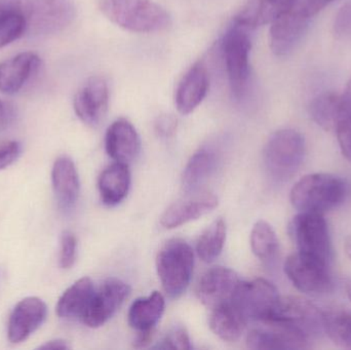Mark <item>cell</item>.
I'll return each instance as SVG.
<instances>
[{"instance_id":"1","label":"cell","mask_w":351,"mask_h":350,"mask_svg":"<svg viewBox=\"0 0 351 350\" xmlns=\"http://www.w3.org/2000/svg\"><path fill=\"white\" fill-rule=\"evenodd\" d=\"M348 193L346 181L335 175L315 173L293 186L291 203L301 213L324 214L341 205Z\"/></svg>"},{"instance_id":"2","label":"cell","mask_w":351,"mask_h":350,"mask_svg":"<svg viewBox=\"0 0 351 350\" xmlns=\"http://www.w3.org/2000/svg\"><path fill=\"white\" fill-rule=\"evenodd\" d=\"M100 8L111 22L131 32H160L172 24L166 8L154 0H100Z\"/></svg>"},{"instance_id":"3","label":"cell","mask_w":351,"mask_h":350,"mask_svg":"<svg viewBox=\"0 0 351 350\" xmlns=\"http://www.w3.org/2000/svg\"><path fill=\"white\" fill-rule=\"evenodd\" d=\"M194 254L191 247L180 238L164 245L156 257V269L165 292L171 298L183 295L193 273Z\"/></svg>"},{"instance_id":"4","label":"cell","mask_w":351,"mask_h":350,"mask_svg":"<svg viewBox=\"0 0 351 350\" xmlns=\"http://www.w3.org/2000/svg\"><path fill=\"white\" fill-rule=\"evenodd\" d=\"M305 155V139L296 129L276 132L264 149L266 168L274 178L288 180L296 174Z\"/></svg>"},{"instance_id":"5","label":"cell","mask_w":351,"mask_h":350,"mask_svg":"<svg viewBox=\"0 0 351 350\" xmlns=\"http://www.w3.org/2000/svg\"><path fill=\"white\" fill-rule=\"evenodd\" d=\"M249 30L233 23L222 39L223 58L233 96L243 98L249 84L250 53L252 42Z\"/></svg>"},{"instance_id":"6","label":"cell","mask_w":351,"mask_h":350,"mask_svg":"<svg viewBox=\"0 0 351 350\" xmlns=\"http://www.w3.org/2000/svg\"><path fill=\"white\" fill-rule=\"evenodd\" d=\"M290 234L298 253L329 264L332 245L324 215L300 212L291 222Z\"/></svg>"},{"instance_id":"7","label":"cell","mask_w":351,"mask_h":350,"mask_svg":"<svg viewBox=\"0 0 351 350\" xmlns=\"http://www.w3.org/2000/svg\"><path fill=\"white\" fill-rule=\"evenodd\" d=\"M75 18L71 0H31L26 16V33L47 36L67 28Z\"/></svg>"},{"instance_id":"8","label":"cell","mask_w":351,"mask_h":350,"mask_svg":"<svg viewBox=\"0 0 351 350\" xmlns=\"http://www.w3.org/2000/svg\"><path fill=\"white\" fill-rule=\"evenodd\" d=\"M285 273L299 291L305 294H327L333 289L329 264L295 253L287 258Z\"/></svg>"},{"instance_id":"9","label":"cell","mask_w":351,"mask_h":350,"mask_svg":"<svg viewBox=\"0 0 351 350\" xmlns=\"http://www.w3.org/2000/svg\"><path fill=\"white\" fill-rule=\"evenodd\" d=\"M280 294L270 282L263 279L241 282L232 302L249 322H263L274 314Z\"/></svg>"},{"instance_id":"10","label":"cell","mask_w":351,"mask_h":350,"mask_svg":"<svg viewBox=\"0 0 351 350\" xmlns=\"http://www.w3.org/2000/svg\"><path fill=\"white\" fill-rule=\"evenodd\" d=\"M260 326L247 336L249 349L258 350H293L307 349L308 337L296 327L280 321L259 322Z\"/></svg>"},{"instance_id":"11","label":"cell","mask_w":351,"mask_h":350,"mask_svg":"<svg viewBox=\"0 0 351 350\" xmlns=\"http://www.w3.org/2000/svg\"><path fill=\"white\" fill-rule=\"evenodd\" d=\"M131 289L125 282L109 279L95 290L92 300L82 316V322L90 328H99L106 324L123 305Z\"/></svg>"},{"instance_id":"12","label":"cell","mask_w":351,"mask_h":350,"mask_svg":"<svg viewBox=\"0 0 351 350\" xmlns=\"http://www.w3.org/2000/svg\"><path fill=\"white\" fill-rule=\"evenodd\" d=\"M268 320L292 325L302 331L308 338L323 331V312L308 300L296 296L280 297L274 314Z\"/></svg>"},{"instance_id":"13","label":"cell","mask_w":351,"mask_h":350,"mask_svg":"<svg viewBox=\"0 0 351 350\" xmlns=\"http://www.w3.org/2000/svg\"><path fill=\"white\" fill-rule=\"evenodd\" d=\"M73 106L82 123L98 125L108 111L109 88L105 78L92 76L86 79L74 97Z\"/></svg>"},{"instance_id":"14","label":"cell","mask_w":351,"mask_h":350,"mask_svg":"<svg viewBox=\"0 0 351 350\" xmlns=\"http://www.w3.org/2000/svg\"><path fill=\"white\" fill-rule=\"evenodd\" d=\"M309 16L297 10L280 12L270 24L269 45L272 53L284 57L300 42L308 26Z\"/></svg>"},{"instance_id":"15","label":"cell","mask_w":351,"mask_h":350,"mask_svg":"<svg viewBox=\"0 0 351 350\" xmlns=\"http://www.w3.org/2000/svg\"><path fill=\"white\" fill-rule=\"evenodd\" d=\"M241 283L239 275L232 269L217 266L202 275L196 293L202 304L214 310L232 301Z\"/></svg>"},{"instance_id":"16","label":"cell","mask_w":351,"mask_h":350,"mask_svg":"<svg viewBox=\"0 0 351 350\" xmlns=\"http://www.w3.org/2000/svg\"><path fill=\"white\" fill-rule=\"evenodd\" d=\"M47 316V304L40 298L27 297L21 300L8 320V340L14 345L24 342L43 324Z\"/></svg>"},{"instance_id":"17","label":"cell","mask_w":351,"mask_h":350,"mask_svg":"<svg viewBox=\"0 0 351 350\" xmlns=\"http://www.w3.org/2000/svg\"><path fill=\"white\" fill-rule=\"evenodd\" d=\"M210 86L208 70L202 62H196L184 74L176 90L175 104L181 114L193 112L206 97Z\"/></svg>"},{"instance_id":"18","label":"cell","mask_w":351,"mask_h":350,"mask_svg":"<svg viewBox=\"0 0 351 350\" xmlns=\"http://www.w3.org/2000/svg\"><path fill=\"white\" fill-rule=\"evenodd\" d=\"M105 148L113 160L129 164L139 156L141 139L137 129L129 121L117 119L107 129Z\"/></svg>"},{"instance_id":"19","label":"cell","mask_w":351,"mask_h":350,"mask_svg":"<svg viewBox=\"0 0 351 350\" xmlns=\"http://www.w3.org/2000/svg\"><path fill=\"white\" fill-rule=\"evenodd\" d=\"M40 59L31 51L19 53L0 63V92H18L38 69Z\"/></svg>"},{"instance_id":"20","label":"cell","mask_w":351,"mask_h":350,"mask_svg":"<svg viewBox=\"0 0 351 350\" xmlns=\"http://www.w3.org/2000/svg\"><path fill=\"white\" fill-rule=\"evenodd\" d=\"M217 205L218 197L213 193L190 197L171 205L160 218V224L167 229H173L210 213Z\"/></svg>"},{"instance_id":"21","label":"cell","mask_w":351,"mask_h":350,"mask_svg":"<svg viewBox=\"0 0 351 350\" xmlns=\"http://www.w3.org/2000/svg\"><path fill=\"white\" fill-rule=\"evenodd\" d=\"M51 181L60 208L72 209L80 195V183L77 170L71 158L61 156L56 160L51 171Z\"/></svg>"},{"instance_id":"22","label":"cell","mask_w":351,"mask_h":350,"mask_svg":"<svg viewBox=\"0 0 351 350\" xmlns=\"http://www.w3.org/2000/svg\"><path fill=\"white\" fill-rule=\"evenodd\" d=\"M131 173L129 166L121 162L107 166L99 177L98 188L101 201L108 207L121 203L129 193Z\"/></svg>"},{"instance_id":"23","label":"cell","mask_w":351,"mask_h":350,"mask_svg":"<svg viewBox=\"0 0 351 350\" xmlns=\"http://www.w3.org/2000/svg\"><path fill=\"white\" fill-rule=\"evenodd\" d=\"M247 323L249 321L232 301L214 308L210 316V330L227 342L239 340Z\"/></svg>"},{"instance_id":"24","label":"cell","mask_w":351,"mask_h":350,"mask_svg":"<svg viewBox=\"0 0 351 350\" xmlns=\"http://www.w3.org/2000/svg\"><path fill=\"white\" fill-rule=\"evenodd\" d=\"M165 312V298L160 292L136 300L129 310V325L138 333L154 332Z\"/></svg>"},{"instance_id":"25","label":"cell","mask_w":351,"mask_h":350,"mask_svg":"<svg viewBox=\"0 0 351 350\" xmlns=\"http://www.w3.org/2000/svg\"><path fill=\"white\" fill-rule=\"evenodd\" d=\"M94 293L92 279L88 277L78 279L64 292L58 301V316L62 318H82Z\"/></svg>"},{"instance_id":"26","label":"cell","mask_w":351,"mask_h":350,"mask_svg":"<svg viewBox=\"0 0 351 350\" xmlns=\"http://www.w3.org/2000/svg\"><path fill=\"white\" fill-rule=\"evenodd\" d=\"M217 164V155L210 148H202L190 158L183 172L182 184L186 192L197 190L213 174Z\"/></svg>"},{"instance_id":"27","label":"cell","mask_w":351,"mask_h":350,"mask_svg":"<svg viewBox=\"0 0 351 350\" xmlns=\"http://www.w3.org/2000/svg\"><path fill=\"white\" fill-rule=\"evenodd\" d=\"M227 228L224 220L219 219L213 222L200 236L196 245V252L204 262L210 263L220 256L225 240Z\"/></svg>"},{"instance_id":"28","label":"cell","mask_w":351,"mask_h":350,"mask_svg":"<svg viewBox=\"0 0 351 350\" xmlns=\"http://www.w3.org/2000/svg\"><path fill=\"white\" fill-rule=\"evenodd\" d=\"M323 332L330 340L341 347L351 349V314L343 310L323 312Z\"/></svg>"},{"instance_id":"29","label":"cell","mask_w":351,"mask_h":350,"mask_svg":"<svg viewBox=\"0 0 351 350\" xmlns=\"http://www.w3.org/2000/svg\"><path fill=\"white\" fill-rule=\"evenodd\" d=\"M339 98L340 95L326 92L311 101L309 114L313 121L325 131H335Z\"/></svg>"},{"instance_id":"30","label":"cell","mask_w":351,"mask_h":350,"mask_svg":"<svg viewBox=\"0 0 351 350\" xmlns=\"http://www.w3.org/2000/svg\"><path fill=\"white\" fill-rule=\"evenodd\" d=\"M252 251L261 261H271L276 258L280 249L278 236L272 226L264 220L254 225L251 232Z\"/></svg>"},{"instance_id":"31","label":"cell","mask_w":351,"mask_h":350,"mask_svg":"<svg viewBox=\"0 0 351 350\" xmlns=\"http://www.w3.org/2000/svg\"><path fill=\"white\" fill-rule=\"evenodd\" d=\"M335 132L342 154L351 162V78L340 95Z\"/></svg>"},{"instance_id":"32","label":"cell","mask_w":351,"mask_h":350,"mask_svg":"<svg viewBox=\"0 0 351 350\" xmlns=\"http://www.w3.org/2000/svg\"><path fill=\"white\" fill-rule=\"evenodd\" d=\"M26 16L19 12L0 14V49L26 33Z\"/></svg>"},{"instance_id":"33","label":"cell","mask_w":351,"mask_h":350,"mask_svg":"<svg viewBox=\"0 0 351 350\" xmlns=\"http://www.w3.org/2000/svg\"><path fill=\"white\" fill-rule=\"evenodd\" d=\"M77 240L72 232H64L61 236V249H60V265L62 268H71L75 262Z\"/></svg>"},{"instance_id":"34","label":"cell","mask_w":351,"mask_h":350,"mask_svg":"<svg viewBox=\"0 0 351 350\" xmlns=\"http://www.w3.org/2000/svg\"><path fill=\"white\" fill-rule=\"evenodd\" d=\"M160 349H190V339L187 331L183 327H175L167 336L156 345Z\"/></svg>"},{"instance_id":"35","label":"cell","mask_w":351,"mask_h":350,"mask_svg":"<svg viewBox=\"0 0 351 350\" xmlns=\"http://www.w3.org/2000/svg\"><path fill=\"white\" fill-rule=\"evenodd\" d=\"M21 144L16 141L0 142V171L14 164L21 154Z\"/></svg>"},{"instance_id":"36","label":"cell","mask_w":351,"mask_h":350,"mask_svg":"<svg viewBox=\"0 0 351 350\" xmlns=\"http://www.w3.org/2000/svg\"><path fill=\"white\" fill-rule=\"evenodd\" d=\"M31 0H0V14L19 12L27 16Z\"/></svg>"},{"instance_id":"37","label":"cell","mask_w":351,"mask_h":350,"mask_svg":"<svg viewBox=\"0 0 351 350\" xmlns=\"http://www.w3.org/2000/svg\"><path fill=\"white\" fill-rule=\"evenodd\" d=\"M338 34L351 35V4L343 6L338 14L335 24Z\"/></svg>"},{"instance_id":"38","label":"cell","mask_w":351,"mask_h":350,"mask_svg":"<svg viewBox=\"0 0 351 350\" xmlns=\"http://www.w3.org/2000/svg\"><path fill=\"white\" fill-rule=\"evenodd\" d=\"M177 121L172 115H162L156 123V129L162 137H171L175 133Z\"/></svg>"},{"instance_id":"39","label":"cell","mask_w":351,"mask_h":350,"mask_svg":"<svg viewBox=\"0 0 351 350\" xmlns=\"http://www.w3.org/2000/svg\"><path fill=\"white\" fill-rule=\"evenodd\" d=\"M12 110L8 108V104L0 99V132L4 131L12 121Z\"/></svg>"},{"instance_id":"40","label":"cell","mask_w":351,"mask_h":350,"mask_svg":"<svg viewBox=\"0 0 351 350\" xmlns=\"http://www.w3.org/2000/svg\"><path fill=\"white\" fill-rule=\"evenodd\" d=\"M39 349H69L70 347L65 340L61 339H56V340L49 341L45 345H40Z\"/></svg>"},{"instance_id":"41","label":"cell","mask_w":351,"mask_h":350,"mask_svg":"<svg viewBox=\"0 0 351 350\" xmlns=\"http://www.w3.org/2000/svg\"><path fill=\"white\" fill-rule=\"evenodd\" d=\"M344 250H346V255L351 259V236L346 238V244H344Z\"/></svg>"},{"instance_id":"42","label":"cell","mask_w":351,"mask_h":350,"mask_svg":"<svg viewBox=\"0 0 351 350\" xmlns=\"http://www.w3.org/2000/svg\"><path fill=\"white\" fill-rule=\"evenodd\" d=\"M346 295H348V299H350L351 303V281L346 283Z\"/></svg>"}]
</instances>
